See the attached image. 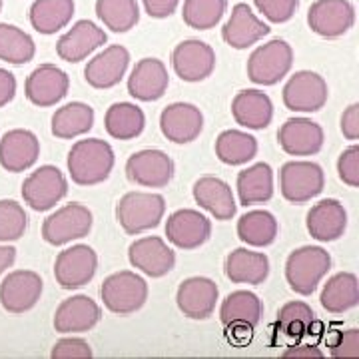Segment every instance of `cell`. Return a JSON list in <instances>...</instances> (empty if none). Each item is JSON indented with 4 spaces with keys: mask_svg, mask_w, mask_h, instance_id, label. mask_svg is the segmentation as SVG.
<instances>
[{
    "mask_svg": "<svg viewBox=\"0 0 359 359\" xmlns=\"http://www.w3.org/2000/svg\"><path fill=\"white\" fill-rule=\"evenodd\" d=\"M114 150L100 138L78 140L68 152V174L78 186H96L108 180L114 168Z\"/></svg>",
    "mask_w": 359,
    "mask_h": 359,
    "instance_id": "1",
    "label": "cell"
},
{
    "mask_svg": "<svg viewBox=\"0 0 359 359\" xmlns=\"http://www.w3.org/2000/svg\"><path fill=\"white\" fill-rule=\"evenodd\" d=\"M166 214V200L160 194L128 192L116 204V219L128 236L154 230Z\"/></svg>",
    "mask_w": 359,
    "mask_h": 359,
    "instance_id": "2",
    "label": "cell"
},
{
    "mask_svg": "<svg viewBox=\"0 0 359 359\" xmlns=\"http://www.w3.org/2000/svg\"><path fill=\"white\" fill-rule=\"evenodd\" d=\"M332 269V256L320 245H304L294 250L285 262V280L295 294L311 295L321 278Z\"/></svg>",
    "mask_w": 359,
    "mask_h": 359,
    "instance_id": "3",
    "label": "cell"
},
{
    "mask_svg": "<svg viewBox=\"0 0 359 359\" xmlns=\"http://www.w3.org/2000/svg\"><path fill=\"white\" fill-rule=\"evenodd\" d=\"M104 306L116 316H130L142 309L148 299V283L138 273L122 269L108 276L100 287Z\"/></svg>",
    "mask_w": 359,
    "mask_h": 359,
    "instance_id": "4",
    "label": "cell"
},
{
    "mask_svg": "<svg viewBox=\"0 0 359 359\" xmlns=\"http://www.w3.org/2000/svg\"><path fill=\"white\" fill-rule=\"evenodd\" d=\"M294 66V50L282 39L257 46L248 60V78L259 86H273L287 76Z\"/></svg>",
    "mask_w": 359,
    "mask_h": 359,
    "instance_id": "5",
    "label": "cell"
},
{
    "mask_svg": "<svg viewBox=\"0 0 359 359\" xmlns=\"http://www.w3.org/2000/svg\"><path fill=\"white\" fill-rule=\"evenodd\" d=\"M325 186V174L320 164L308 160L285 162L280 170V190L290 204H306L320 196Z\"/></svg>",
    "mask_w": 359,
    "mask_h": 359,
    "instance_id": "6",
    "label": "cell"
},
{
    "mask_svg": "<svg viewBox=\"0 0 359 359\" xmlns=\"http://www.w3.org/2000/svg\"><path fill=\"white\" fill-rule=\"evenodd\" d=\"M92 212L84 204L62 205L56 210L42 224V240L50 245H65L70 244L72 240L86 238L92 230Z\"/></svg>",
    "mask_w": 359,
    "mask_h": 359,
    "instance_id": "7",
    "label": "cell"
},
{
    "mask_svg": "<svg viewBox=\"0 0 359 359\" xmlns=\"http://www.w3.org/2000/svg\"><path fill=\"white\" fill-rule=\"evenodd\" d=\"M68 194V182L56 166H40L22 182V198L34 212H48Z\"/></svg>",
    "mask_w": 359,
    "mask_h": 359,
    "instance_id": "8",
    "label": "cell"
},
{
    "mask_svg": "<svg viewBox=\"0 0 359 359\" xmlns=\"http://www.w3.org/2000/svg\"><path fill=\"white\" fill-rule=\"evenodd\" d=\"M282 96L287 110L309 114V112H318L325 106L330 90H327V82L318 72L299 70L287 80Z\"/></svg>",
    "mask_w": 359,
    "mask_h": 359,
    "instance_id": "9",
    "label": "cell"
},
{
    "mask_svg": "<svg viewBox=\"0 0 359 359\" xmlns=\"http://www.w3.org/2000/svg\"><path fill=\"white\" fill-rule=\"evenodd\" d=\"M98 269V256L86 244L62 250L54 262V278L62 290H78L92 282Z\"/></svg>",
    "mask_w": 359,
    "mask_h": 359,
    "instance_id": "10",
    "label": "cell"
},
{
    "mask_svg": "<svg viewBox=\"0 0 359 359\" xmlns=\"http://www.w3.org/2000/svg\"><path fill=\"white\" fill-rule=\"evenodd\" d=\"M44 282L32 269L11 271L0 283V304L13 316L26 313L39 304Z\"/></svg>",
    "mask_w": 359,
    "mask_h": 359,
    "instance_id": "11",
    "label": "cell"
},
{
    "mask_svg": "<svg viewBox=\"0 0 359 359\" xmlns=\"http://www.w3.org/2000/svg\"><path fill=\"white\" fill-rule=\"evenodd\" d=\"M308 25L323 39H339L355 25V8L349 0H316L308 11Z\"/></svg>",
    "mask_w": 359,
    "mask_h": 359,
    "instance_id": "12",
    "label": "cell"
},
{
    "mask_svg": "<svg viewBox=\"0 0 359 359\" xmlns=\"http://www.w3.org/2000/svg\"><path fill=\"white\" fill-rule=\"evenodd\" d=\"M172 66L180 80L202 82L216 68V52L202 40H184L172 52Z\"/></svg>",
    "mask_w": 359,
    "mask_h": 359,
    "instance_id": "13",
    "label": "cell"
},
{
    "mask_svg": "<svg viewBox=\"0 0 359 359\" xmlns=\"http://www.w3.org/2000/svg\"><path fill=\"white\" fill-rule=\"evenodd\" d=\"M126 176L142 188H166L174 178V162L162 150H140L128 158Z\"/></svg>",
    "mask_w": 359,
    "mask_h": 359,
    "instance_id": "14",
    "label": "cell"
},
{
    "mask_svg": "<svg viewBox=\"0 0 359 359\" xmlns=\"http://www.w3.org/2000/svg\"><path fill=\"white\" fill-rule=\"evenodd\" d=\"M68 88L70 78L65 70L54 65H40L26 78L25 94L30 104L39 108H48L60 102L68 94Z\"/></svg>",
    "mask_w": 359,
    "mask_h": 359,
    "instance_id": "15",
    "label": "cell"
},
{
    "mask_svg": "<svg viewBox=\"0 0 359 359\" xmlns=\"http://www.w3.org/2000/svg\"><path fill=\"white\" fill-rule=\"evenodd\" d=\"M130 264L150 278H164L176 266V254L158 236H146L128 248Z\"/></svg>",
    "mask_w": 359,
    "mask_h": 359,
    "instance_id": "16",
    "label": "cell"
},
{
    "mask_svg": "<svg viewBox=\"0 0 359 359\" xmlns=\"http://www.w3.org/2000/svg\"><path fill=\"white\" fill-rule=\"evenodd\" d=\"M168 242L180 250H196L212 236V222L198 210H178L166 222Z\"/></svg>",
    "mask_w": 359,
    "mask_h": 359,
    "instance_id": "17",
    "label": "cell"
},
{
    "mask_svg": "<svg viewBox=\"0 0 359 359\" xmlns=\"http://www.w3.org/2000/svg\"><path fill=\"white\" fill-rule=\"evenodd\" d=\"M219 290L216 282L210 278H188L180 283L178 294H176V304L180 311L190 318V320H208L218 304Z\"/></svg>",
    "mask_w": 359,
    "mask_h": 359,
    "instance_id": "18",
    "label": "cell"
},
{
    "mask_svg": "<svg viewBox=\"0 0 359 359\" xmlns=\"http://www.w3.org/2000/svg\"><path fill=\"white\" fill-rule=\"evenodd\" d=\"M160 130L174 144H190L204 130V114L194 104H170L160 114Z\"/></svg>",
    "mask_w": 359,
    "mask_h": 359,
    "instance_id": "19",
    "label": "cell"
},
{
    "mask_svg": "<svg viewBox=\"0 0 359 359\" xmlns=\"http://www.w3.org/2000/svg\"><path fill=\"white\" fill-rule=\"evenodd\" d=\"M106 40H108V34L100 26H96L92 20H78L76 25L56 42V54L65 62L78 65L84 58H88V54L104 46Z\"/></svg>",
    "mask_w": 359,
    "mask_h": 359,
    "instance_id": "20",
    "label": "cell"
},
{
    "mask_svg": "<svg viewBox=\"0 0 359 359\" xmlns=\"http://www.w3.org/2000/svg\"><path fill=\"white\" fill-rule=\"evenodd\" d=\"M269 30L271 28L264 20H259L248 4L240 2L231 8V16L222 28V39L231 48L245 50L268 36Z\"/></svg>",
    "mask_w": 359,
    "mask_h": 359,
    "instance_id": "21",
    "label": "cell"
},
{
    "mask_svg": "<svg viewBox=\"0 0 359 359\" xmlns=\"http://www.w3.org/2000/svg\"><path fill=\"white\" fill-rule=\"evenodd\" d=\"M102 318L100 306L88 295H72L54 313V330L58 334H84Z\"/></svg>",
    "mask_w": 359,
    "mask_h": 359,
    "instance_id": "22",
    "label": "cell"
},
{
    "mask_svg": "<svg viewBox=\"0 0 359 359\" xmlns=\"http://www.w3.org/2000/svg\"><path fill=\"white\" fill-rule=\"evenodd\" d=\"M264 316V304L254 292L238 290L231 292L219 308V320L222 323L233 330V332H245L252 335V330L256 327Z\"/></svg>",
    "mask_w": 359,
    "mask_h": 359,
    "instance_id": "23",
    "label": "cell"
},
{
    "mask_svg": "<svg viewBox=\"0 0 359 359\" xmlns=\"http://www.w3.org/2000/svg\"><path fill=\"white\" fill-rule=\"evenodd\" d=\"M130 65V52L114 44L108 46L106 50L96 54L84 68V80L88 82L92 88L108 90L114 88L124 78Z\"/></svg>",
    "mask_w": 359,
    "mask_h": 359,
    "instance_id": "24",
    "label": "cell"
},
{
    "mask_svg": "<svg viewBox=\"0 0 359 359\" xmlns=\"http://www.w3.org/2000/svg\"><path fill=\"white\" fill-rule=\"evenodd\" d=\"M323 128L309 118H290L278 132L282 150L290 156H313L323 148Z\"/></svg>",
    "mask_w": 359,
    "mask_h": 359,
    "instance_id": "25",
    "label": "cell"
},
{
    "mask_svg": "<svg viewBox=\"0 0 359 359\" xmlns=\"http://www.w3.org/2000/svg\"><path fill=\"white\" fill-rule=\"evenodd\" d=\"M39 156L40 142L30 130H11L0 140V166L11 174H18L32 168Z\"/></svg>",
    "mask_w": 359,
    "mask_h": 359,
    "instance_id": "26",
    "label": "cell"
},
{
    "mask_svg": "<svg viewBox=\"0 0 359 359\" xmlns=\"http://www.w3.org/2000/svg\"><path fill=\"white\" fill-rule=\"evenodd\" d=\"M170 76L168 68L158 58H142L132 68L128 78V92L132 98L140 102H156L166 94Z\"/></svg>",
    "mask_w": 359,
    "mask_h": 359,
    "instance_id": "27",
    "label": "cell"
},
{
    "mask_svg": "<svg viewBox=\"0 0 359 359\" xmlns=\"http://www.w3.org/2000/svg\"><path fill=\"white\" fill-rule=\"evenodd\" d=\"M309 236L318 242H335L347 228V212L337 200H321L308 212L306 218Z\"/></svg>",
    "mask_w": 359,
    "mask_h": 359,
    "instance_id": "28",
    "label": "cell"
},
{
    "mask_svg": "<svg viewBox=\"0 0 359 359\" xmlns=\"http://www.w3.org/2000/svg\"><path fill=\"white\" fill-rule=\"evenodd\" d=\"M192 194L196 204L204 208L205 212H210L219 222H226L236 216L238 204L233 200L231 188L224 180L216 176H204L194 184Z\"/></svg>",
    "mask_w": 359,
    "mask_h": 359,
    "instance_id": "29",
    "label": "cell"
},
{
    "mask_svg": "<svg viewBox=\"0 0 359 359\" xmlns=\"http://www.w3.org/2000/svg\"><path fill=\"white\" fill-rule=\"evenodd\" d=\"M233 120L248 130H266L273 118V104L266 92L242 90L231 100Z\"/></svg>",
    "mask_w": 359,
    "mask_h": 359,
    "instance_id": "30",
    "label": "cell"
},
{
    "mask_svg": "<svg viewBox=\"0 0 359 359\" xmlns=\"http://www.w3.org/2000/svg\"><path fill=\"white\" fill-rule=\"evenodd\" d=\"M224 268H226V278L231 283L259 285L268 280L269 259L262 252H250L245 248H238L226 257Z\"/></svg>",
    "mask_w": 359,
    "mask_h": 359,
    "instance_id": "31",
    "label": "cell"
},
{
    "mask_svg": "<svg viewBox=\"0 0 359 359\" xmlns=\"http://www.w3.org/2000/svg\"><path fill=\"white\" fill-rule=\"evenodd\" d=\"M238 196L240 204H266L273 196V172L266 162H257L238 174Z\"/></svg>",
    "mask_w": 359,
    "mask_h": 359,
    "instance_id": "32",
    "label": "cell"
},
{
    "mask_svg": "<svg viewBox=\"0 0 359 359\" xmlns=\"http://www.w3.org/2000/svg\"><path fill=\"white\" fill-rule=\"evenodd\" d=\"M74 0H34L30 6V25L40 34H56L74 16Z\"/></svg>",
    "mask_w": 359,
    "mask_h": 359,
    "instance_id": "33",
    "label": "cell"
},
{
    "mask_svg": "<svg viewBox=\"0 0 359 359\" xmlns=\"http://www.w3.org/2000/svg\"><path fill=\"white\" fill-rule=\"evenodd\" d=\"M146 126V116L136 104L116 102L104 116V128L114 140H134Z\"/></svg>",
    "mask_w": 359,
    "mask_h": 359,
    "instance_id": "34",
    "label": "cell"
},
{
    "mask_svg": "<svg viewBox=\"0 0 359 359\" xmlns=\"http://www.w3.org/2000/svg\"><path fill=\"white\" fill-rule=\"evenodd\" d=\"M320 302L323 309H327L330 313H344L347 309L355 308L359 304L358 276L349 271L335 273L323 285Z\"/></svg>",
    "mask_w": 359,
    "mask_h": 359,
    "instance_id": "35",
    "label": "cell"
},
{
    "mask_svg": "<svg viewBox=\"0 0 359 359\" xmlns=\"http://www.w3.org/2000/svg\"><path fill=\"white\" fill-rule=\"evenodd\" d=\"M94 126V110L84 102H70L52 116V134L60 140H70L90 132Z\"/></svg>",
    "mask_w": 359,
    "mask_h": 359,
    "instance_id": "36",
    "label": "cell"
},
{
    "mask_svg": "<svg viewBox=\"0 0 359 359\" xmlns=\"http://www.w3.org/2000/svg\"><path fill=\"white\" fill-rule=\"evenodd\" d=\"M257 154V140L242 130H224L216 140V156L222 164L242 166Z\"/></svg>",
    "mask_w": 359,
    "mask_h": 359,
    "instance_id": "37",
    "label": "cell"
},
{
    "mask_svg": "<svg viewBox=\"0 0 359 359\" xmlns=\"http://www.w3.org/2000/svg\"><path fill=\"white\" fill-rule=\"evenodd\" d=\"M238 238L252 248L271 245L278 238V219L266 210H252L238 219Z\"/></svg>",
    "mask_w": 359,
    "mask_h": 359,
    "instance_id": "38",
    "label": "cell"
},
{
    "mask_svg": "<svg viewBox=\"0 0 359 359\" xmlns=\"http://www.w3.org/2000/svg\"><path fill=\"white\" fill-rule=\"evenodd\" d=\"M96 16L116 34L128 32L140 20L136 0H96Z\"/></svg>",
    "mask_w": 359,
    "mask_h": 359,
    "instance_id": "39",
    "label": "cell"
},
{
    "mask_svg": "<svg viewBox=\"0 0 359 359\" xmlns=\"http://www.w3.org/2000/svg\"><path fill=\"white\" fill-rule=\"evenodd\" d=\"M36 44L34 40L20 30L18 26L0 22V60L8 65H26L34 58Z\"/></svg>",
    "mask_w": 359,
    "mask_h": 359,
    "instance_id": "40",
    "label": "cell"
},
{
    "mask_svg": "<svg viewBox=\"0 0 359 359\" xmlns=\"http://www.w3.org/2000/svg\"><path fill=\"white\" fill-rule=\"evenodd\" d=\"M226 0H184L182 18L194 30H210L224 18Z\"/></svg>",
    "mask_w": 359,
    "mask_h": 359,
    "instance_id": "41",
    "label": "cell"
},
{
    "mask_svg": "<svg viewBox=\"0 0 359 359\" xmlns=\"http://www.w3.org/2000/svg\"><path fill=\"white\" fill-rule=\"evenodd\" d=\"M316 321V313L306 302H290L278 311V327L283 335L299 339L311 334V325Z\"/></svg>",
    "mask_w": 359,
    "mask_h": 359,
    "instance_id": "42",
    "label": "cell"
},
{
    "mask_svg": "<svg viewBox=\"0 0 359 359\" xmlns=\"http://www.w3.org/2000/svg\"><path fill=\"white\" fill-rule=\"evenodd\" d=\"M28 216L25 208L14 200H0V242L8 244L25 236Z\"/></svg>",
    "mask_w": 359,
    "mask_h": 359,
    "instance_id": "43",
    "label": "cell"
},
{
    "mask_svg": "<svg viewBox=\"0 0 359 359\" xmlns=\"http://www.w3.org/2000/svg\"><path fill=\"white\" fill-rule=\"evenodd\" d=\"M256 8L273 25H283L294 18L299 0H254Z\"/></svg>",
    "mask_w": 359,
    "mask_h": 359,
    "instance_id": "44",
    "label": "cell"
},
{
    "mask_svg": "<svg viewBox=\"0 0 359 359\" xmlns=\"http://www.w3.org/2000/svg\"><path fill=\"white\" fill-rule=\"evenodd\" d=\"M330 353L335 359H358L359 358V330L337 332L330 341Z\"/></svg>",
    "mask_w": 359,
    "mask_h": 359,
    "instance_id": "45",
    "label": "cell"
},
{
    "mask_svg": "<svg viewBox=\"0 0 359 359\" xmlns=\"http://www.w3.org/2000/svg\"><path fill=\"white\" fill-rule=\"evenodd\" d=\"M50 355L54 359H90L92 347L82 337H65L54 344Z\"/></svg>",
    "mask_w": 359,
    "mask_h": 359,
    "instance_id": "46",
    "label": "cell"
},
{
    "mask_svg": "<svg viewBox=\"0 0 359 359\" xmlns=\"http://www.w3.org/2000/svg\"><path fill=\"white\" fill-rule=\"evenodd\" d=\"M337 176L349 188H359V146H349L337 160Z\"/></svg>",
    "mask_w": 359,
    "mask_h": 359,
    "instance_id": "47",
    "label": "cell"
},
{
    "mask_svg": "<svg viewBox=\"0 0 359 359\" xmlns=\"http://www.w3.org/2000/svg\"><path fill=\"white\" fill-rule=\"evenodd\" d=\"M339 128L344 132L347 140L355 142L359 138V104H351L346 112L341 114Z\"/></svg>",
    "mask_w": 359,
    "mask_h": 359,
    "instance_id": "48",
    "label": "cell"
},
{
    "mask_svg": "<svg viewBox=\"0 0 359 359\" xmlns=\"http://www.w3.org/2000/svg\"><path fill=\"white\" fill-rule=\"evenodd\" d=\"M148 16L152 18H168L176 13L180 0H142Z\"/></svg>",
    "mask_w": 359,
    "mask_h": 359,
    "instance_id": "49",
    "label": "cell"
},
{
    "mask_svg": "<svg viewBox=\"0 0 359 359\" xmlns=\"http://www.w3.org/2000/svg\"><path fill=\"white\" fill-rule=\"evenodd\" d=\"M16 96V78L6 68H0V108L13 102Z\"/></svg>",
    "mask_w": 359,
    "mask_h": 359,
    "instance_id": "50",
    "label": "cell"
},
{
    "mask_svg": "<svg viewBox=\"0 0 359 359\" xmlns=\"http://www.w3.org/2000/svg\"><path fill=\"white\" fill-rule=\"evenodd\" d=\"M282 358L290 359H321L323 358V351H321L320 347L316 346H294V347H287L285 351L282 353Z\"/></svg>",
    "mask_w": 359,
    "mask_h": 359,
    "instance_id": "51",
    "label": "cell"
},
{
    "mask_svg": "<svg viewBox=\"0 0 359 359\" xmlns=\"http://www.w3.org/2000/svg\"><path fill=\"white\" fill-rule=\"evenodd\" d=\"M16 259V250L13 245H0V276L11 268Z\"/></svg>",
    "mask_w": 359,
    "mask_h": 359,
    "instance_id": "52",
    "label": "cell"
},
{
    "mask_svg": "<svg viewBox=\"0 0 359 359\" xmlns=\"http://www.w3.org/2000/svg\"><path fill=\"white\" fill-rule=\"evenodd\" d=\"M0 11H2V0H0Z\"/></svg>",
    "mask_w": 359,
    "mask_h": 359,
    "instance_id": "53",
    "label": "cell"
}]
</instances>
